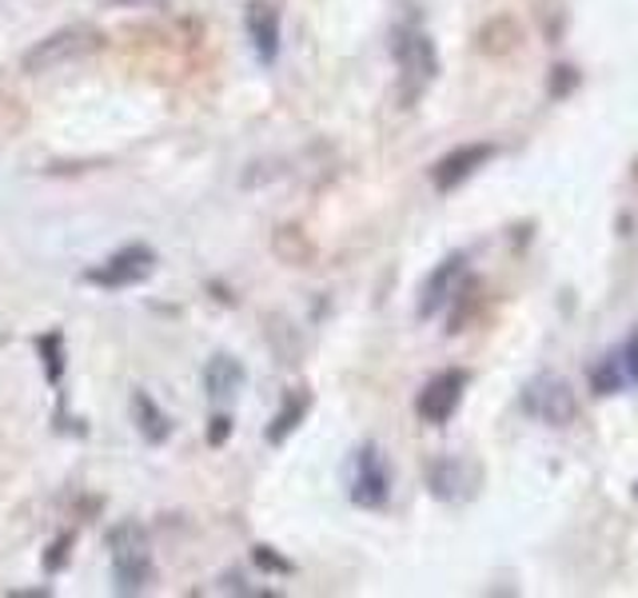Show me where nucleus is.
<instances>
[{
	"mask_svg": "<svg viewBox=\"0 0 638 598\" xmlns=\"http://www.w3.org/2000/svg\"><path fill=\"white\" fill-rule=\"evenodd\" d=\"M109 555H112V582L116 595H140L152 582V543L144 527L136 523H116L109 530Z\"/></svg>",
	"mask_w": 638,
	"mask_h": 598,
	"instance_id": "obj_1",
	"label": "nucleus"
},
{
	"mask_svg": "<svg viewBox=\"0 0 638 598\" xmlns=\"http://www.w3.org/2000/svg\"><path fill=\"white\" fill-rule=\"evenodd\" d=\"M104 44V32L92 29V24H69V29H56L52 37H44L40 44H32L24 52V72L40 76V72L64 69L72 60H84L89 52H96Z\"/></svg>",
	"mask_w": 638,
	"mask_h": 598,
	"instance_id": "obj_2",
	"label": "nucleus"
},
{
	"mask_svg": "<svg viewBox=\"0 0 638 598\" xmlns=\"http://www.w3.org/2000/svg\"><path fill=\"white\" fill-rule=\"evenodd\" d=\"M523 411L547 427H570L578 419V395L555 371H538L523 383Z\"/></svg>",
	"mask_w": 638,
	"mask_h": 598,
	"instance_id": "obj_3",
	"label": "nucleus"
},
{
	"mask_svg": "<svg viewBox=\"0 0 638 598\" xmlns=\"http://www.w3.org/2000/svg\"><path fill=\"white\" fill-rule=\"evenodd\" d=\"M391 52H395L399 76H403V96L415 100L419 92L428 89L431 80L439 76V52H435V44H431L428 32H419V29H395Z\"/></svg>",
	"mask_w": 638,
	"mask_h": 598,
	"instance_id": "obj_4",
	"label": "nucleus"
},
{
	"mask_svg": "<svg viewBox=\"0 0 638 598\" xmlns=\"http://www.w3.org/2000/svg\"><path fill=\"white\" fill-rule=\"evenodd\" d=\"M463 391H467V371L459 368H447L439 371V375H431L428 383H423V391H419L415 399V411L423 423H431V427H443V423H451L459 411V403H463Z\"/></svg>",
	"mask_w": 638,
	"mask_h": 598,
	"instance_id": "obj_5",
	"label": "nucleus"
},
{
	"mask_svg": "<svg viewBox=\"0 0 638 598\" xmlns=\"http://www.w3.org/2000/svg\"><path fill=\"white\" fill-rule=\"evenodd\" d=\"M391 498V471L379 455L375 443H363L356 451V475H351V503L363 511L388 507Z\"/></svg>",
	"mask_w": 638,
	"mask_h": 598,
	"instance_id": "obj_6",
	"label": "nucleus"
},
{
	"mask_svg": "<svg viewBox=\"0 0 638 598\" xmlns=\"http://www.w3.org/2000/svg\"><path fill=\"white\" fill-rule=\"evenodd\" d=\"M495 156H498V148H495V144H487V140L459 144V148H451L447 156L431 168V184H435V192H443V196H447V192H455L459 184H467L478 168H487Z\"/></svg>",
	"mask_w": 638,
	"mask_h": 598,
	"instance_id": "obj_7",
	"label": "nucleus"
},
{
	"mask_svg": "<svg viewBox=\"0 0 638 598\" xmlns=\"http://www.w3.org/2000/svg\"><path fill=\"white\" fill-rule=\"evenodd\" d=\"M463 276H467V251H451L447 259H439L419 288V319H431L447 308L463 288Z\"/></svg>",
	"mask_w": 638,
	"mask_h": 598,
	"instance_id": "obj_8",
	"label": "nucleus"
},
{
	"mask_svg": "<svg viewBox=\"0 0 638 598\" xmlns=\"http://www.w3.org/2000/svg\"><path fill=\"white\" fill-rule=\"evenodd\" d=\"M152 268H156V251L148 244H128L120 248L116 256L104 259V268H92L89 271V283H100V288H132L140 279H148Z\"/></svg>",
	"mask_w": 638,
	"mask_h": 598,
	"instance_id": "obj_9",
	"label": "nucleus"
},
{
	"mask_svg": "<svg viewBox=\"0 0 638 598\" xmlns=\"http://www.w3.org/2000/svg\"><path fill=\"white\" fill-rule=\"evenodd\" d=\"M478 467H471L467 458L459 455H439L428 463V491L439 503H459V498L475 495Z\"/></svg>",
	"mask_w": 638,
	"mask_h": 598,
	"instance_id": "obj_10",
	"label": "nucleus"
},
{
	"mask_svg": "<svg viewBox=\"0 0 638 598\" xmlns=\"http://www.w3.org/2000/svg\"><path fill=\"white\" fill-rule=\"evenodd\" d=\"M244 29H248L259 64H276V56H279V9L276 4H268V0H251L248 9H244Z\"/></svg>",
	"mask_w": 638,
	"mask_h": 598,
	"instance_id": "obj_11",
	"label": "nucleus"
},
{
	"mask_svg": "<svg viewBox=\"0 0 638 598\" xmlns=\"http://www.w3.org/2000/svg\"><path fill=\"white\" fill-rule=\"evenodd\" d=\"M244 379H248V371H244V363H239L236 355H212L208 363H204V391H208L212 399H231L239 388H244Z\"/></svg>",
	"mask_w": 638,
	"mask_h": 598,
	"instance_id": "obj_12",
	"label": "nucleus"
},
{
	"mask_svg": "<svg viewBox=\"0 0 638 598\" xmlns=\"http://www.w3.org/2000/svg\"><path fill=\"white\" fill-rule=\"evenodd\" d=\"M132 415H136L140 435L148 439V443H164V439L172 435V419L156 408V399H152L148 391H136V395H132Z\"/></svg>",
	"mask_w": 638,
	"mask_h": 598,
	"instance_id": "obj_13",
	"label": "nucleus"
},
{
	"mask_svg": "<svg viewBox=\"0 0 638 598\" xmlns=\"http://www.w3.org/2000/svg\"><path fill=\"white\" fill-rule=\"evenodd\" d=\"M311 411V395L308 391H291L288 399H284V408L271 415V427H268V443H284V439L291 435V431L308 419Z\"/></svg>",
	"mask_w": 638,
	"mask_h": 598,
	"instance_id": "obj_14",
	"label": "nucleus"
},
{
	"mask_svg": "<svg viewBox=\"0 0 638 598\" xmlns=\"http://www.w3.org/2000/svg\"><path fill=\"white\" fill-rule=\"evenodd\" d=\"M518 40H523V32H518L515 20L495 17L487 29L478 32V52H483V56H507V52L518 49Z\"/></svg>",
	"mask_w": 638,
	"mask_h": 598,
	"instance_id": "obj_15",
	"label": "nucleus"
},
{
	"mask_svg": "<svg viewBox=\"0 0 638 598\" xmlns=\"http://www.w3.org/2000/svg\"><path fill=\"white\" fill-rule=\"evenodd\" d=\"M622 388H627V371H622L618 355L598 359L595 368H590V391L595 395H618Z\"/></svg>",
	"mask_w": 638,
	"mask_h": 598,
	"instance_id": "obj_16",
	"label": "nucleus"
},
{
	"mask_svg": "<svg viewBox=\"0 0 638 598\" xmlns=\"http://www.w3.org/2000/svg\"><path fill=\"white\" fill-rule=\"evenodd\" d=\"M276 256L303 268V264H308V259L316 256V248H311L308 236H303L299 228H279V231H276Z\"/></svg>",
	"mask_w": 638,
	"mask_h": 598,
	"instance_id": "obj_17",
	"label": "nucleus"
},
{
	"mask_svg": "<svg viewBox=\"0 0 638 598\" xmlns=\"http://www.w3.org/2000/svg\"><path fill=\"white\" fill-rule=\"evenodd\" d=\"M37 351L40 359H44V368H49V383H60V375H64V336H60V331L40 336Z\"/></svg>",
	"mask_w": 638,
	"mask_h": 598,
	"instance_id": "obj_18",
	"label": "nucleus"
},
{
	"mask_svg": "<svg viewBox=\"0 0 638 598\" xmlns=\"http://www.w3.org/2000/svg\"><path fill=\"white\" fill-rule=\"evenodd\" d=\"M251 558H256V567H264V570H276V575H291V563H288V558H279L271 547H256V550H251Z\"/></svg>",
	"mask_w": 638,
	"mask_h": 598,
	"instance_id": "obj_19",
	"label": "nucleus"
},
{
	"mask_svg": "<svg viewBox=\"0 0 638 598\" xmlns=\"http://www.w3.org/2000/svg\"><path fill=\"white\" fill-rule=\"evenodd\" d=\"M618 363L627 371V383H638V331L622 343V359H618Z\"/></svg>",
	"mask_w": 638,
	"mask_h": 598,
	"instance_id": "obj_20",
	"label": "nucleus"
},
{
	"mask_svg": "<svg viewBox=\"0 0 638 598\" xmlns=\"http://www.w3.org/2000/svg\"><path fill=\"white\" fill-rule=\"evenodd\" d=\"M69 547H72V535H60L56 543H52V555L44 558V567H49L52 575H56V570L64 567V558H69Z\"/></svg>",
	"mask_w": 638,
	"mask_h": 598,
	"instance_id": "obj_21",
	"label": "nucleus"
},
{
	"mask_svg": "<svg viewBox=\"0 0 638 598\" xmlns=\"http://www.w3.org/2000/svg\"><path fill=\"white\" fill-rule=\"evenodd\" d=\"M231 435V419L228 415H212V427H208V443L212 447H224Z\"/></svg>",
	"mask_w": 638,
	"mask_h": 598,
	"instance_id": "obj_22",
	"label": "nucleus"
},
{
	"mask_svg": "<svg viewBox=\"0 0 638 598\" xmlns=\"http://www.w3.org/2000/svg\"><path fill=\"white\" fill-rule=\"evenodd\" d=\"M112 9H140V4H148V0H109Z\"/></svg>",
	"mask_w": 638,
	"mask_h": 598,
	"instance_id": "obj_23",
	"label": "nucleus"
},
{
	"mask_svg": "<svg viewBox=\"0 0 638 598\" xmlns=\"http://www.w3.org/2000/svg\"><path fill=\"white\" fill-rule=\"evenodd\" d=\"M635 495H638V487H635Z\"/></svg>",
	"mask_w": 638,
	"mask_h": 598,
	"instance_id": "obj_24",
	"label": "nucleus"
}]
</instances>
